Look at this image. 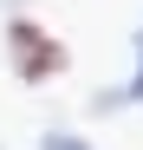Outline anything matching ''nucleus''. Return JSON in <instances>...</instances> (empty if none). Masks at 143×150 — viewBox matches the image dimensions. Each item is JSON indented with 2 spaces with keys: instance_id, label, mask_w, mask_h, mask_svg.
I'll return each mask as SVG.
<instances>
[{
  "instance_id": "nucleus-1",
  "label": "nucleus",
  "mask_w": 143,
  "mask_h": 150,
  "mask_svg": "<svg viewBox=\"0 0 143 150\" xmlns=\"http://www.w3.org/2000/svg\"><path fill=\"white\" fill-rule=\"evenodd\" d=\"M7 59H13V79L20 85H46L52 72H65V46L39 26V20H13L7 26Z\"/></svg>"
},
{
  "instance_id": "nucleus-2",
  "label": "nucleus",
  "mask_w": 143,
  "mask_h": 150,
  "mask_svg": "<svg viewBox=\"0 0 143 150\" xmlns=\"http://www.w3.org/2000/svg\"><path fill=\"white\" fill-rule=\"evenodd\" d=\"M124 105H143V46H137V72H130V79L117 91H98V98H91V111H124Z\"/></svg>"
},
{
  "instance_id": "nucleus-3",
  "label": "nucleus",
  "mask_w": 143,
  "mask_h": 150,
  "mask_svg": "<svg viewBox=\"0 0 143 150\" xmlns=\"http://www.w3.org/2000/svg\"><path fill=\"white\" fill-rule=\"evenodd\" d=\"M39 150H91V137H72V131H46Z\"/></svg>"
}]
</instances>
